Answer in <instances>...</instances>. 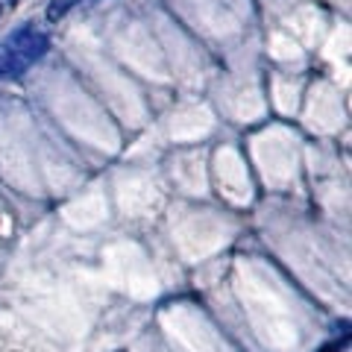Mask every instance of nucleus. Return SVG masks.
<instances>
[{"instance_id": "2", "label": "nucleus", "mask_w": 352, "mask_h": 352, "mask_svg": "<svg viewBox=\"0 0 352 352\" xmlns=\"http://www.w3.org/2000/svg\"><path fill=\"white\" fill-rule=\"evenodd\" d=\"M27 68H30V62L15 47H9L6 41L0 44V76H21Z\"/></svg>"}, {"instance_id": "3", "label": "nucleus", "mask_w": 352, "mask_h": 352, "mask_svg": "<svg viewBox=\"0 0 352 352\" xmlns=\"http://www.w3.org/2000/svg\"><path fill=\"white\" fill-rule=\"evenodd\" d=\"M71 3H74V0H53V3H50V18L56 21L59 15H65V9H68Z\"/></svg>"}, {"instance_id": "1", "label": "nucleus", "mask_w": 352, "mask_h": 352, "mask_svg": "<svg viewBox=\"0 0 352 352\" xmlns=\"http://www.w3.org/2000/svg\"><path fill=\"white\" fill-rule=\"evenodd\" d=\"M6 44H9V47H15L30 65L47 53V36H41L36 27H21V30H15L12 36H9Z\"/></svg>"}]
</instances>
